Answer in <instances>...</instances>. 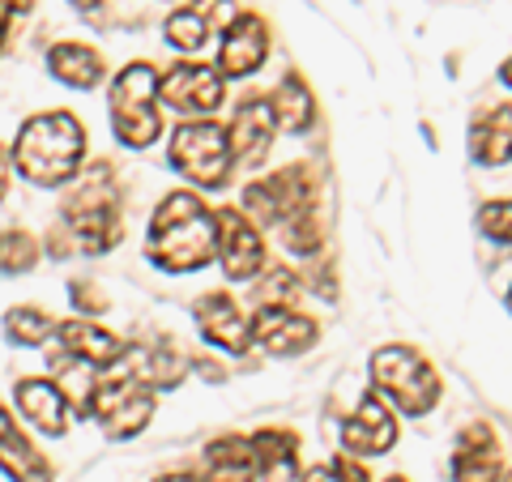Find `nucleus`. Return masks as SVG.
Listing matches in <instances>:
<instances>
[{
    "instance_id": "f257e3e1",
    "label": "nucleus",
    "mask_w": 512,
    "mask_h": 482,
    "mask_svg": "<svg viewBox=\"0 0 512 482\" xmlns=\"http://www.w3.org/2000/svg\"><path fill=\"white\" fill-rule=\"evenodd\" d=\"M146 256H150V265H158L163 273H197L210 261H218L214 210L188 188L167 192L150 218Z\"/></svg>"
},
{
    "instance_id": "f03ea898",
    "label": "nucleus",
    "mask_w": 512,
    "mask_h": 482,
    "mask_svg": "<svg viewBox=\"0 0 512 482\" xmlns=\"http://www.w3.org/2000/svg\"><path fill=\"white\" fill-rule=\"evenodd\" d=\"M86 124L73 111H39V116L22 120L18 141H13V171L30 180L35 188H60L82 175L86 163Z\"/></svg>"
},
{
    "instance_id": "7ed1b4c3",
    "label": "nucleus",
    "mask_w": 512,
    "mask_h": 482,
    "mask_svg": "<svg viewBox=\"0 0 512 482\" xmlns=\"http://www.w3.org/2000/svg\"><path fill=\"white\" fill-rule=\"evenodd\" d=\"M60 222L73 235L77 252L103 256L124 239V210H120V188L116 171L107 163H94L86 175H77V184L64 192L60 201Z\"/></svg>"
},
{
    "instance_id": "20e7f679",
    "label": "nucleus",
    "mask_w": 512,
    "mask_h": 482,
    "mask_svg": "<svg viewBox=\"0 0 512 482\" xmlns=\"http://www.w3.org/2000/svg\"><path fill=\"white\" fill-rule=\"evenodd\" d=\"M111 133L128 150H146L163 137V103H158V69L146 60H133L111 77L107 90Z\"/></svg>"
},
{
    "instance_id": "39448f33",
    "label": "nucleus",
    "mask_w": 512,
    "mask_h": 482,
    "mask_svg": "<svg viewBox=\"0 0 512 482\" xmlns=\"http://www.w3.org/2000/svg\"><path fill=\"white\" fill-rule=\"evenodd\" d=\"M372 389L380 397L393 401V410L410 414V419H423L440 406V393L444 384L436 376V367L427 363V355H419L414 346H380L372 350Z\"/></svg>"
},
{
    "instance_id": "423d86ee",
    "label": "nucleus",
    "mask_w": 512,
    "mask_h": 482,
    "mask_svg": "<svg viewBox=\"0 0 512 482\" xmlns=\"http://www.w3.org/2000/svg\"><path fill=\"white\" fill-rule=\"evenodd\" d=\"M316 205H320V175L308 163H291L244 184V205L239 210L256 227H286L295 218L316 214Z\"/></svg>"
},
{
    "instance_id": "0eeeda50",
    "label": "nucleus",
    "mask_w": 512,
    "mask_h": 482,
    "mask_svg": "<svg viewBox=\"0 0 512 482\" xmlns=\"http://www.w3.org/2000/svg\"><path fill=\"white\" fill-rule=\"evenodd\" d=\"M167 158H171V167L201 192H222L231 184V171H235L227 128L214 124V120H184L171 133Z\"/></svg>"
},
{
    "instance_id": "6e6552de",
    "label": "nucleus",
    "mask_w": 512,
    "mask_h": 482,
    "mask_svg": "<svg viewBox=\"0 0 512 482\" xmlns=\"http://www.w3.org/2000/svg\"><path fill=\"white\" fill-rule=\"evenodd\" d=\"M158 103L175 116L188 120H210L214 111L227 103V77L218 73V64L201 60H180L167 73H158Z\"/></svg>"
},
{
    "instance_id": "1a4fd4ad",
    "label": "nucleus",
    "mask_w": 512,
    "mask_h": 482,
    "mask_svg": "<svg viewBox=\"0 0 512 482\" xmlns=\"http://www.w3.org/2000/svg\"><path fill=\"white\" fill-rule=\"evenodd\" d=\"M158 410L154 393L133 376H99V393H94V414L90 419L103 427L107 440H133L150 427Z\"/></svg>"
},
{
    "instance_id": "9d476101",
    "label": "nucleus",
    "mask_w": 512,
    "mask_h": 482,
    "mask_svg": "<svg viewBox=\"0 0 512 482\" xmlns=\"http://www.w3.org/2000/svg\"><path fill=\"white\" fill-rule=\"evenodd\" d=\"M214 227H218V265L231 282H256L261 269L269 265L261 227L235 205H222L214 210Z\"/></svg>"
},
{
    "instance_id": "9b49d317",
    "label": "nucleus",
    "mask_w": 512,
    "mask_h": 482,
    "mask_svg": "<svg viewBox=\"0 0 512 482\" xmlns=\"http://www.w3.org/2000/svg\"><path fill=\"white\" fill-rule=\"evenodd\" d=\"M397 444V414L376 389L359 397V406L342 419V453L346 457H384Z\"/></svg>"
},
{
    "instance_id": "f8f14e48",
    "label": "nucleus",
    "mask_w": 512,
    "mask_h": 482,
    "mask_svg": "<svg viewBox=\"0 0 512 482\" xmlns=\"http://www.w3.org/2000/svg\"><path fill=\"white\" fill-rule=\"evenodd\" d=\"M192 325L214 350H227V355H248L252 350V316L227 291H210L192 303Z\"/></svg>"
},
{
    "instance_id": "ddd939ff",
    "label": "nucleus",
    "mask_w": 512,
    "mask_h": 482,
    "mask_svg": "<svg viewBox=\"0 0 512 482\" xmlns=\"http://www.w3.org/2000/svg\"><path fill=\"white\" fill-rule=\"evenodd\" d=\"M269 43H274V35H269V22L261 13H235V22L218 39V73L227 82H244L269 60Z\"/></svg>"
},
{
    "instance_id": "4468645a",
    "label": "nucleus",
    "mask_w": 512,
    "mask_h": 482,
    "mask_svg": "<svg viewBox=\"0 0 512 482\" xmlns=\"http://www.w3.org/2000/svg\"><path fill=\"white\" fill-rule=\"evenodd\" d=\"M320 337V320L295 308H256L252 316V346H261L274 359L308 355Z\"/></svg>"
},
{
    "instance_id": "2eb2a0df",
    "label": "nucleus",
    "mask_w": 512,
    "mask_h": 482,
    "mask_svg": "<svg viewBox=\"0 0 512 482\" xmlns=\"http://www.w3.org/2000/svg\"><path fill=\"white\" fill-rule=\"evenodd\" d=\"M274 133H278V120H274V107H269V94H244L239 107L231 111V124H227L235 167L265 163L269 146H274Z\"/></svg>"
},
{
    "instance_id": "dca6fc26",
    "label": "nucleus",
    "mask_w": 512,
    "mask_h": 482,
    "mask_svg": "<svg viewBox=\"0 0 512 482\" xmlns=\"http://www.w3.org/2000/svg\"><path fill=\"white\" fill-rule=\"evenodd\" d=\"M453 482H504V448L487 419L461 427L453 453Z\"/></svg>"
},
{
    "instance_id": "f3484780",
    "label": "nucleus",
    "mask_w": 512,
    "mask_h": 482,
    "mask_svg": "<svg viewBox=\"0 0 512 482\" xmlns=\"http://www.w3.org/2000/svg\"><path fill=\"white\" fill-rule=\"evenodd\" d=\"M13 401H18V414L39 431V436L60 440L73 423V410H69V401H64V393L56 389V380L22 376L13 384Z\"/></svg>"
},
{
    "instance_id": "a211bd4d",
    "label": "nucleus",
    "mask_w": 512,
    "mask_h": 482,
    "mask_svg": "<svg viewBox=\"0 0 512 482\" xmlns=\"http://www.w3.org/2000/svg\"><path fill=\"white\" fill-rule=\"evenodd\" d=\"M56 342L64 355H73V359H82L90 367H99V372H107V367H116L124 359V342L111 329L103 325H94V320L86 316H73V320H56Z\"/></svg>"
},
{
    "instance_id": "6ab92c4d",
    "label": "nucleus",
    "mask_w": 512,
    "mask_h": 482,
    "mask_svg": "<svg viewBox=\"0 0 512 482\" xmlns=\"http://www.w3.org/2000/svg\"><path fill=\"white\" fill-rule=\"evenodd\" d=\"M124 376H133L137 384H146L150 393L158 389H175L184 376H188V359L180 355L175 346H128L124 359L116 363Z\"/></svg>"
},
{
    "instance_id": "aec40b11",
    "label": "nucleus",
    "mask_w": 512,
    "mask_h": 482,
    "mask_svg": "<svg viewBox=\"0 0 512 482\" xmlns=\"http://www.w3.org/2000/svg\"><path fill=\"white\" fill-rule=\"evenodd\" d=\"M47 73L69 90H94V86H103V77H107V60L99 47L64 39V43L47 47Z\"/></svg>"
},
{
    "instance_id": "412c9836",
    "label": "nucleus",
    "mask_w": 512,
    "mask_h": 482,
    "mask_svg": "<svg viewBox=\"0 0 512 482\" xmlns=\"http://www.w3.org/2000/svg\"><path fill=\"white\" fill-rule=\"evenodd\" d=\"M470 158L478 167L512 163V103L483 107L470 124Z\"/></svg>"
},
{
    "instance_id": "4be33fe9",
    "label": "nucleus",
    "mask_w": 512,
    "mask_h": 482,
    "mask_svg": "<svg viewBox=\"0 0 512 482\" xmlns=\"http://www.w3.org/2000/svg\"><path fill=\"white\" fill-rule=\"evenodd\" d=\"M269 107H274L278 128H286V133H295V137L312 133V128H316V116H320L312 86L303 82V73H295V69H286V73H282V82L269 90Z\"/></svg>"
},
{
    "instance_id": "5701e85b",
    "label": "nucleus",
    "mask_w": 512,
    "mask_h": 482,
    "mask_svg": "<svg viewBox=\"0 0 512 482\" xmlns=\"http://www.w3.org/2000/svg\"><path fill=\"white\" fill-rule=\"evenodd\" d=\"M252 453L261 465V482H299V436L286 427H261L252 431Z\"/></svg>"
},
{
    "instance_id": "b1692460",
    "label": "nucleus",
    "mask_w": 512,
    "mask_h": 482,
    "mask_svg": "<svg viewBox=\"0 0 512 482\" xmlns=\"http://www.w3.org/2000/svg\"><path fill=\"white\" fill-rule=\"evenodd\" d=\"M261 465H256L248 436H218L205 444V482H256Z\"/></svg>"
},
{
    "instance_id": "393cba45",
    "label": "nucleus",
    "mask_w": 512,
    "mask_h": 482,
    "mask_svg": "<svg viewBox=\"0 0 512 482\" xmlns=\"http://www.w3.org/2000/svg\"><path fill=\"white\" fill-rule=\"evenodd\" d=\"M0 474L9 482H52L56 478L47 453L18 427H13L9 436H0Z\"/></svg>"
},
{
    "instance_id": "a878e982",
    "label": "nucleus",
    "mask_w": 512,
    "mask_h": 482,
    "mask_svg": "<svg viewBox=\"0 0 512 482\" xmlns=\"http://www.w3.org/2000/svg\"><path fill=\"white\" fill-rule=\"evenodd\" d=\"M52 376H56V389L64 393V401H69L73 419H90L94 414V393H99V367H90L82 359L64 355V350H56L52 355Z\"/></svg>"
},
{
    "instance_id": "bb28decb",
    "label": "nucleus",
    "mask_w": 512,
    "mask_h": 482,
    "mask_svg": "<svg viewBox=\"0 0 512 482\" xmlns=\"http://www.w3.org/2000/svg\"><path fill=\"white\" fill-rule=\"evenodd\" d=\"M252 299L256 308H295L303 299V278L286 265H265L261 278L252 282Z\"/></svg>"
},
{
    "instance_id": "cd10ccee",
    "label": "nucleus",
    "mask_w": 512,
    "mask_h": 482,
    "mask_svg": "<svg viewBox=\"0 0 512 482\" xmlns=\"http://www.w3.org/2000/svg\"><path fill=\"white\" fill-rule=\"evenodd\" d=\"M52 333H56V320L47 316L43 308H35V303H22V308H9L5 312V337H9V346L39 350Z\"/></svg>"
},
{
    "instance_id": "c85d7f7f",
    "label": "nucleus",
    "mask_w": 512,
    "mask_h": 482,
    "mask_svg": "<svg viewBox=\"0 0 512 482\" xmlns=\"http://www.w3.org/2000/svg\"><path fill=\"white\" fill-rule=\"evenodd\" d=\"M163 39H167L180 56H197V52H205V43H210V22H205L192 5H184V9L167 13V22H163Z\"/></svg>"
},
{
    "instance_id": "c756f323",
    "label": "nucleus",
    "mask_w": 512,
    "mask_h": 482,
    "mask_svg": "<svg viewBox=\"0 0 512 482\" xmlns=\"http://www.w3.org/2000/svg\"><path fill=\"white\" fill-rule=\"evenodd\" d=\"M39 256H43V248L30 231H22V227L0 231V273H5V278H26V273L39 265Z\"/></svg>"
},
{
    "instance_id": "7c9ffc66",
    "label": "nucleus",
    "mask_w": 512,
    "mask_h": 482,
    "mask_svg": "<svg viewBox=\"0 0 512 482\" xmlns=\"http://www.w3.org/2000/svg\"><path fill=\"white\" fill-rule=\"evenodd\" d=\"M282 231V248L291 256H316L320 244H325V227H320V214H308V218H295L286 222Z\"/></svg>"
},
{
    "instance_id": "2f4dec72",
    "label": "nucleus",
    "mask_w": 512,
    "mask_h": 482,
    "mask_svg": "<svg viewBox=\"0 0 512 482\" xmlns=\"http://www.w3.org/2000/svg\"><path fill=\"white\" fill-rule=\"evenodd\" d=\"M69 299H73V308L82 312L86 320L107 312V295L99 291V282H94V278H77V282H69Z\"/></svg>"
},
{
    "instance_id": "473e14b6",
    "label": "nucleus",
    "mask_w": 512,
    "mask_h": 482,
    "mask_svg": "<svg viewBox=\"0 0 512 482\" xmlns=\"http://www.w3.org/2000/svg\"><path fill=\"white\" fill-rule=\"evenodd\" d=\"M192 9H197L205 22H210V30L214 26L227 30L235 22V0H192Z\"/></svg>"
},
{
    "instance_id": "72a5a7b5",
    "label": "nucleus",
    "mask_w": 512,
    "mask_h": 482,
    "mask_svg": "<svg viewBox=\"0 0 512 482\" xmlns=\"http://www.w3.org/2000/svg\"><path fill=\"white\" fill-rule=\"evenodd\" d=\"M333 474H338V482H372L367 465H363L359 457H346V453L333 457Z\"/></svg>"
},
{
    "instance_id": "f704fd0d",
    "label": "nucleus",
    "mask_w": 512,
    "mask_h": 482,
    "mask_svg": "<svg viewBox=\"0 0 512 482\" xmlns=\"http://www.w3.org/2000/svg\"><path fill=\"white\" fill-rule=\"evenodd\" d=\"M308 278H312L308 286H312V291H316V295H325L329 303H333V299H338V282H333V269H312V273H308Z\"/></svg>"
},
{
    "instance_id": "c9c22d12",
    "label": "nucleus",
    "mask_w": 512,
    "mask_h": 482,
    "mask_svg": "<svg viewBox=\"0 0 512 482\" xmlns=\"http://www.w3.org/2000/svg\"><path fill=\"white\" fill-rule=\"evenodd\" d=\"M299 482H338L333 474V461H320V465H308V470L299 474Z\"/></svg>"
},
{
    "instance_id": "e433bc0d",
    "label": "nucleus",
    "mask_w": 512,
    "mask_h": 482,
    "mask_svg": "<svg viewBox=\"0 0 512 482\" xmlns=\"http://www.w3.org/2000/svg\"><path fill=\"white\" fill-rule=\"evenodd\" d=\"M9 184H13V154L0 146V201L9 197Z\"/></svg>"
},
{
    "instance_id": "4c0bfd02",
    "label": "nucleus",
    "mask_w": 512,
    "mask_h": 482,
    "mask_svg": "<svg viewBox=\"0 0 512 482\" xmlns=\"http://www.w3.org/2000/svg\"><path fill=\"white\" fill-rule=\"evenodd\" d=\"M30 9H35V0H0V13H9L13 22H18V18H26Z\"/></svg>"
},
{
    "instance_id": "58836bf2",
    "label": "nucleus",
    "mask_w": 512,
    "mask_h": 482,
    "mask_svg": "<svg viewBox=\"0 0 512 482\" xmlns=\"http://www.w3.org/2000/svg\"><path fill=\"white\" fill-rule=\"evenodd\" d=\"M154 482H205V478H197V474H188V470H171V474H158Z\"/></svg>"
},
{
    "instance_id": "ea45409f",
    "label": "nucleus",
    "mask_w": 512,
    "mask_h": 482,
    "mask_svg": "<svg viewBox=\"0 0 512 482\" xmlns=\"http://www.w3.org/2000/svg\"><path fill=\"white\" fill-rule=\"evenodd\" d=\"M9 30H13V18L9 13H0V56L9 52Z\"/></svg>"
},
{
    "instance_id": "a19ab883",
    "label": "nucleus",
    "mask_w": 512,
    "mask_h": 482,
    "mask_svg": "<svg viewBox=\"0 0 512 482\" xmlns=\"http://www.w3.org/2000/svg\"><path fill=\"white\" fill-rule=\"evenodd\" d=\"M69 5H73V9H82V13H99L107 0H69Z\"/></svg>"
},
{
    "instance_id": "79ce46f5",
    "label": "nucleus",
    "mask_w": 512,
    "mask_h": 482,
    "mask_svg": "<svg viewBox=\"0 0 512 482\" xmlns=\"http://www.w3.org/2000/svg\"><path fill=\"white\" fill-rule=\"evenodd\" d=\"M13 427H18V419H13V414H9L5 406H0V436H9Z\"/></svg>"
},
{
    "instance_id": "37998d69",
    "label": "nucleus",
    "mask_w": 512,
    "mask_h": 482,
    "mask_svg": "<svg viewBox=\"0 0 512 482\" xmlns=\"http://www.w3.org/2000/svg\"><path fill=\"white\" fill-rule=\"evenodd\" d=\"M500 82H504V86L512 90V56H508V60L500 64Z\"/></svg>"
},
{
    "instance_id": "c03bdc74",
    "label": "nucleus",
    "mask_w": 512,
    "mask_h": 482,
    "mask_svg": "<svg viewBox=\"0 0 512 482\" xmlns=\"http://www.w3.org/2000/svg\"><path fill=\"white\" fill-rule=\"evenodd\" d=\"M384 482H410L406 474H389V478H384Z\"/></svg>"
},
{
    "instance_id": "a18cd8bd",
    "label": "nucleus",
    "mask_w": 512,
    "mask_h": 482,
    "mask_svg": "<svg viewBox=\"0 0 512 482\" xmlns=\"http://www.w3.org/2000/svg\"><path fill=\"white\" fill-rule=\"evenodd\" d=\"M504 303H508V312H512V286H508V295H504Z\"/></svg>"
},
{
    "instance_id": "49530a36",
    "label": "nucleus",
    "mask_w": 512,
    "mask_h": 482,
    "mask_svg": "<svg viewBox=\"0 0 512 482\" xmlns=\"http://www.w3.org/2000/svg\"><path fill=\"white\" fill-rule=\"evenodd\" d=\"M504 482H512V474H508V478H504Z\"/></svg>"
}]
</instances>
